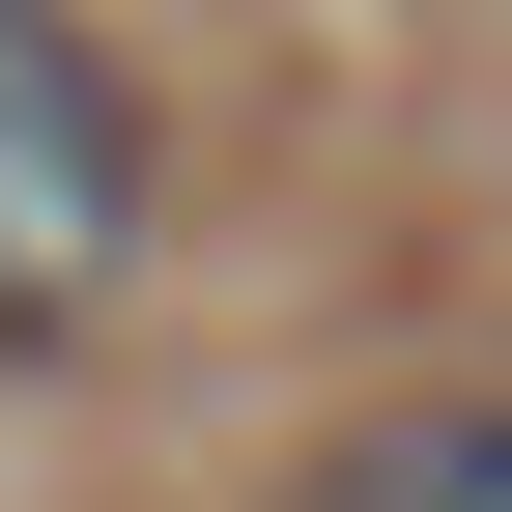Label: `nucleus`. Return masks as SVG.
Listing matches in <instances>:
<instances>
[{"label": "nucleus", "mask_w": 512, "mask_h": 512, "mask_svg": "<svg viewBox=\"0 0 512 512\" xmlns=\"http://www.w3.org/2000/svg\"><path fill=\"white\" fill-rule=\"evenodd\" d=\"M143 285V86H114L57 0H0V370L86 342Z\"/></svg>", "instance_id": "nucleus-1"}, {"label": "nucleus", "mask_w": 512, "mask_h": 512, "mask_svg": "<svg viewBox=\"0 0 512 512\" xmlns=\"http://www.w3.org/2000/svg\"><path fill=\"white\" fill-rule=\"evenodd\" d=\"M285 512H512V399H399V427H342Z\"/></svg>", "instance_id": "nucleus-2"}]
</instances>
